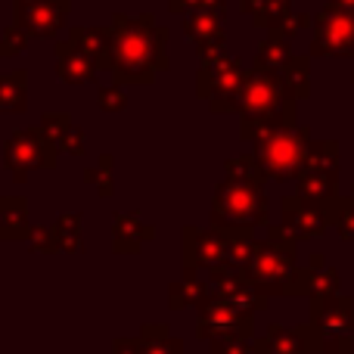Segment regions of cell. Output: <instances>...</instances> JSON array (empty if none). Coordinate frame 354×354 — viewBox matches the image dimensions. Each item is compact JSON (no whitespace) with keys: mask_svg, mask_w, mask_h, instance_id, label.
<instances>
[{"mask_svg":"<svg viewBox=\"0 0 354 354\" xmlns=\"http://www.w3.org/2000/svg\"><path fill=\"white\" fill-rule=\"evenodd\" d=\"M109 28H112V56H115V66H112V81L115 84L143 87L153 84L159 72L171 68V59H168L171 31L156 22L153 12H140V16L115 12Z\"/></svg>","mask_w":354,"mask_h":354,"instance_id":"1","label":"cell"},{"mask_svg":"<svg viewBox=\"0 0 354 354\" xmlns=\"http://www.w3.org/2000/svg\"><path fill=\"white\" fill-rule=\"evenodd\" d=\"M258 224H268V196L258 183L224 177L214 187L212 199V227L221 230H252Z\"/></svg>","mask_w":354,"mask_h":354,"instance_id":"2","label":"cell"},{"mask_svg":"<svg viewBox=\"0 0 354 354\" xmlns=\"http://www.w3.org/2000/svg\"><path fill=\"white\" fill-rule=\"evenodd\" d=\"M245 68L233 56H221V59L199 66L196 72V97L208 100L212 112L218 115H236V93L245 81Z\"/></svg>","mask_w":354,"mask_h":354,"instance_id":"3","label":"cell"},{"mask_svg":"<svg viewBox=\"0 0 354 354\" xmlns=\"http://www.w3.org/2000/svg\"><path fill=\"white\" fill-rule=\"evenodd\" d=\"M56 159H59V149L56 143L44 134L41 128H22L6 140L3 147V165L10 168L12 180L25 183L31 171L44 168V171H53L56 168Z\"/></svg>","mask_w":354,"mask_h":354,"instance_id":"4","label":"cell"},{"mask_svg":"<svg viewBox=\"0 0 354 354\" xmlns=\"http://www.w3.org/2000/svg\"><path fill=\"white\" fill-rule=\"evenodd\" d=\"M283 106H286V91H283L280 78L277 75H264V72H249L236 93L239 131L255 128V124L274 118Z\"/></svg>","mask_w":354,"mask_h":354,"instance_id":"5","label":"cell"},{"mask_svg":"<svg viewBox=\"0 0 354 354\" xmlns=\"http://www.w3.org/2000/svg\"><path fill=\"white\" fill-rule=\"evenodd\" d=\"M268 233H270V243H261V249H258L252 268L245 270V277L261 292H283L289 286V277H292L295 245L283 227H270Z\"/></svg>","mask_w":354,"mask_h":354,"instance_id":"6","label":"cell"},{"mask_svg":"<svg viewBox=\"0 0 354 354\" xmlns=\"http://www.w3.org/2000/svg\"><path fill=\"white\" fill-rule=\"evenodd\" d=\"M255 156L264 168V177L274 180H289L305 168L308 159V131H277V134L264 137L255 143Z\"/></svg>","mask_w":354,"mask_h":354,"instance_id":"7","label":"cell"},{"mask_svg":"<svg viewBox=\"0 0 354 354\" xmlns=\"http://www.w3.org/2000/svg\"><path fill=\"white\" fill-rule=\"evenodd\" d=\"M236 230H221V227H183V274L196 277V270H214L227 264L230 245Z\"/></svg>","mask_w":354,"mask_h":354,"instance_id":"8","label":"cell"},{"mask_svg":"<svg viewBox=\"0 0 354 354\" xmlns=\"http://www.w3.org/2000/svg\"><path fill=\"white\" fill-rule=\"evenodd\" d=\"M196 333H199V339H212V342H218V339H249L252 336V314L239 311L230 301L212 295V299L199 308Z\"/></svg>","mask_w":354,"mask_h":354,"instance_id":"9","label":"cell"},{"mask_svg":"<svg viewBox=\"0 0 354 354\" xmlns=\"http://www.w3.org/2000/svg\"><path fill=\"white\" fill-rule=\"evenodd\" d=\"M72 3L68 0H35V3H16L12 22L31 37H56L68 22Z\"/></svg>","mask_w":354,"mask_h":354,"instance_id":"10","label":"cell"},{"mask_svg":"<svg viewBox=\"0 0 354 354\" xmlns=\"http://www.w3.org/2000/svg\"><path fill=\"white\" fill-rule=\"evenodd\" d=\"M156 239V227L143 221V214L137 212H122L112 214V249L122 255H137L143 249V243Z\"/></svg>","mask_w":354,"mask_h":354,"instance_id":"11","label":"cell"},{"mask_svg":"<svg viewBox=\"0 0 354 354\" xmlns=\"http://www.w3.org/2000/svg\"><path fill=\"white\" fill-rule=\"evenodd\" d=\"M68 41H72L87 59L97 62V68L112 72V66H115V56H112V28H100V25H72V28H68Z\"/></svg>","mask_w":354,"mask_h":354,"instance_id":"12","label":"cell"},{"mask_svg":"<svg viewBox=\"0 0 354 354\" xmlns=\"http://www.w3.org/2000/svg\"><path fill=\"white\" fill-rule=\"evenodd\" d=\"M115 354H183L180 339H174L168 333V326L162 324H147L137 339H118Z\"/></svg>","mask_w":354,"mask_h":354,"instance_id":"13","label":"cell"},{"mask_svg":"<svg viewBox=\"0 0 354 354\" xmlns=\"http://www.w3.org/2000/svg\"><path fill=\"white\" fill-rule=\"evenodd\" d=\"M97 62L87 59L72 41H59L56 44V75L66 84H91L97 81Z\"/></svg>","mask_w":354,"mask_h":354,"instance_id":"14","label":"cell"},{"mask_svg":"<svg viewBox=\"0 0 354 354\" xmlns=\"http://www.w3.org/2000/svg\"><path fill=\"white\" fill-rule=\"evenodd\" d=\"M354 41V28L348 19L333 16V12H324L317 19V41H314V50L317 53H339V50H351Z\"/></svg>","mask_w":354,"mask_h":354,"instance_id":"15","label":"cell"},{"mask_svg":"<svg viewBox=\"0 0 354 354\" xmlns=\"http://www.w3.org/2000/svg\"><path fill=\"white\" fill-rule=\"evenodd\" d=\"M28 221V199L25 196H3L0 199V239H28L31 236Z\"/></svg>","mask_w":354,"mask_h":354,"instance_id":"16","label":"cell"},{"mask_svg":"<svg viewBox=\"0 0 354 354\" xmlns=\"http://www.w3.org/2000/svg\"><path fill=\"white\" fill-rule=\"evenodd\" d=\"M208 299H212V289H208V283H202L199 277L183 274L180 280H174L171 286H168V305H171L174 311H183V308H202Z\"/></svg>","mask_w":354,"mask_h":354,"instance_id":"17","label":"cell"},{"mask_svg":"<svg viewBox=\"0 0 354 354\" xmlns=\"http://www.w3.org/2000/svg\"><path fill=\"white\" fill-rule=\"evenodd\" d=\"M28 109V72H16L0 78V112H25Z\"/></svg>","mask_w":354,"mask_h":354,"instance_id":"18","label":"cell"},{"mask_svg":"<svg viewBox=\"0 0 354 354\" xmlns=\"http://www.w3.org/2000/svg\"><path fill=\"white\" fill-rule=\"evenodd\" d=\"M243 12L255 19V25L277 31L289 19V0H239Z\"/></svg>","mask_w":354,"mask_h":354,"instance_id":"19","label":"cell"},{"mask_svg":"<svg viewBox=\"0 0 354 354\" xmlns=\"http://www.w3.org/2000/svg\"><path fill=\"white\" fill-rule=\"evenodd\" d=\"M224 19L221 12H189L183 19V35L193 37L196 44H205V41H214V37H227L224 35Z\"/></svg>","mask_w":354,"mask_h":354,"instance_id":"20","label":"cell"},{"mask_svg":"<svg viewBox=\"0 0 354 354\" xmlns=\"http://www.w3.org/2000/svg\"><path fill=\"white\" fill-rule=\"evenodd\" d=\"M283 218H286V227L289 230H299L305 236H314V233L324 230V214L317 208H305L299 199H286L283 202Z\"/></svg>","mask_w":354,"mask_h":354,"instance_id":"21","label":"cell"},{"mask_svg":"<svg viewBox=\"0 0 354 354\" xmlns=\"http://www.w3.org/2000/svg\"><path fill=\"white\" fill-rule=\"evenodd\" d=\"M289 59H292V56H289L286 41H283V37H277V35H270L268 41L258 47V53H255V72H264V75L283 72Z\"/></svg>","mask_w":354,"mask_h":354,"instance_id":"22","label":"cell"},{"mask_svg":"<svg viewBox=\"0 0 354 354\" xmlns=\"http://www.w3.org/2000/svg\"><path fill=\"white\" fill-rule=\"evenodd\" d=\"M81 218H84L81 212H66V214H59V221L53 224L59 252H66V255L84 252V243H81Z\"/></svg>","mask_w":354,"mask_h":354,"instance_id":"23","label":"cell"},{"mask_svg":"<svg viewBox=\"0 0 354 354\" xmlns=\"http://www.w3.org/2000/svg\"><path fill=\"white\" fill-rule=\"evenodd\" d=\"M112 165H115V159H112V153H103L97 159V168H87L84 171V180L93 183V189H97L103 199H109L112 193H115V180H112Z\"/></svg>","mask_w":354,"mask_h":354,"instance_id":"24","label":"cell"},{"mask_svg":"<svg viewBox=\"0 0 354 354\" xmlns=\"http://www.w3.org/2000/svg\"><path fill=\"white\" fill-rule=\"evenodd\" d=\"M224 171H227V177L258 183V187H261V180H264V168H261V162H258V156H233V159L224 162Z\"/></svg>","mask_w":354,"mask_h":354,"instance_id":"25","label":"cell"},{"mask_svg":"<svg viewBox=\"0 0 354 354\" xmlns=\"http://www.w3.org/2000/svg\"><path fill=\"white\" fill-rule=\"evenodd\" d=\"M280 84L286 91V97H305L308 93V62L305 59H289L286 68L280 75Z\"/></svg>","mask_w":354,"mask_h":354,"instance_id":"26","label":"cell"},{"mask_svg":"<svg viewBox=\"0 0 354 354\" xmlns=\"http://www.w3.org/2000/svg\"><path fill=\"white\" fill-rule=\"evenodd\" d=\"M221 12L227 16V0H168V12L187 19L189 12Z\"/></svg>","mask_w":354,"mask_h":354,"instance_id":"27","label":"cell"},{"mask_svg":"<svg viewBox=\"0 0 354 354\" xmlns=\"http://www.w3.org/2000/svg\"><path fill=\"white\" fill-rule=\"evenodd\" d=\"M28 41H31V35L19 28L16 22L6 25V28L0 31V56H19V53H25V50H28Z\"/></svg>","mask_w":354,"mask_h":354,"instance_id":"28","label":"cell"},{"mask_svg":"<svg viewBox=\"0 0 354 354\" xmlns=\"http://www.w3.org/2000/svg\"><path fill=\"white\" fill-rule=\"evenodd\" d=\"M72 124H75V122H72V115H68V112H44V115H41V124H37V128H41L53 143H59L62 137H66V131L72 128Z\"/></svg>","mask_w":354,"mask_h":354,"instance_id":"29","label":"cell"},{"mask_svg":"<svg viewBox=\"0 0 354 354\" xmlns=\"http://www.w3.org/2000/svg\"><path fill=\"white\" fill-rule=\"evenodd\" d=\"M97 106L103 112H122L128 106V93L122 84H106L97 91Z\"/></svg>","mask_w":354,"mask_h":354,"instance_id":"30","label":"cell"},{"mask_svg":"<svg viewBox=\"0 0 354 354\" xmlns=\"http://www.w3.org/2000/svg\"><path fill=\"white\" fill-rule=\"evenodd\" d=\"M28 245L35 255H53L59 252V243H56V230L53 227H35L28 236Z\"/></svg>","mask_w":354,"mask_h":354,"instance_id":"31","label":"cell"},{"mask_svg":"<svg viewBox=\"0 0 354 354\" xmlns=\"http://www.w3.org/2000/svg\"><path fill=\"white\" fill-rule=\"evenodd\" d=\"M84 143H87L84 131H81L78 124H72V128L66 131V137L56 143V149H59V153H68V156H84V149H87Z\"/></svg>","mask_w":354,"mask_h":354,"instance_id":"32","label":"cell"},{"mask_svg":"<svg viewBox=\"0 0 354 354\" xmlns=\"http://www.w3.org/2000/svg\"><path fill=\"white\" fill-rule=\"evenodd\" d=\"M224 41L227 37H214V41H205V44H196V56H199V66H208V62L221 59L224 53Z\"/></svg>","mask_w":354,"mask_h":354,"instance_id":"33","label":"cell"},{"mask_svg":"<svg viewBox=\"0 0 354 354\" xmlns=\"http://www.w3.org/2000/svg\"><path fill=\"white\" fill-rule=\"evenodd\" d=\"M12 3H35V0H12Z\"/></svg>","mask_w":354,"mask_h":354,"instance_id":"34","label":"cell"},{"mask_svg":"<svg viewBox=\"0 0 354 354\" xmlns=\"http://www.w3.org/2000/svg\"><path fill=\"white\" fill-rule=\"evenodd\" d=\"M0 78H3V75H0Z\"/></svg>","mask_w":354,"mask_h":354,"instance_id":"35","label":"cell"},{"mask_svg":"<svg viewBox=\"0 0 354 354\" xmlns=\"http://www.w3.org/2000/svg\"><path fill=\"white\" fill-rule=\"evenodd\" d=\"M227 3H230V0H227Z\"/></svg>","mask_w":354,"mask_h":354,"instance_id":"36","label":"cell"}]
</instances>
